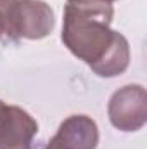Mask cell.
Here are the masks:
<instances>
[{
    "label": "cell",
    "mask_w": 147,
    "mask_h": 149,
    "mask_svg": "<svg viewBox=\"0 0 147 149\" xmlns=\"http://www.w3.org/2000/svg\"><path fill=\"white\" fill-rule=\"evenodd\" d=\"M37 134L38 123L30 113L0 99V149H31Z\"/></svg>",
    "instance_id": "cell-3"
},
{
    "label": "cell",
    "mask_w": 147,
    "mask_h": 149,
    "mask_svg": "<svg viewBox=\"0 0 147 149\" xmlns=\"http://www.w3.org/2000/svg\"><path fill=\"white\" fill-rule=\"evenodd\" d=\"M99 128L87 114H71L49 141L47 149H97Z\"/></svg>",
    "instance_id": "cell-4"
},
{
    "label": "cell",
    "mask_w": 147,
    "mask_h": 149,
    "mask_svg": "<svg viewBox=\"0 0 147 149\" xmlns=\"http://www.w3.org/2000/svg\"><path fill=\"white\" fill-rule=\"evenodd\" d=\"M21 38L42 40L52 33L55 17L52 7L43 0H21Z\"/></svg>",
    "instance_id": "cell-5"
},
{
    "label": "cell",
    "mask_w": 147,
    "mask_h": 149,
    "mask_svg": "<svg viewBox=\"0 0 147 149\" xmlns=\"http://www.w3.org/2000/svg\"><path fill=\"white\" fill-rule=\"evenodd\" d=\"M21 0H0V42L21 40Z\"/></svg>",
    "instance_id": "cell-6"
},
{
    "label": "cell",
    "mask_w": 147,
    "mask_h": 149,
    "mask_svg": "<svg viewBox=\"0 0 147 149\" xmlns=\"http://www.w3.org/2000/svg\"><path fill=\"white\" fill-rule=\"evenodd\" d=\"M109 121L121 132H137L147 121V95L142 85H125L107 104Z\"/></svg>",
    "instance_id": "cell-2"
},
{
    "label": "cell",
    "mask_w": 147,
    "mask_h": 149,
    "mask_svg": "<svg viewBox=\"0 0 147 149\" xmlns=\"http://www.w3.org/2000/svg\"><path fill=\"white\" fill-rule=\"evenodd\" d=\"M114 9L106 0H66L61 40L68 50L102 78L125 73L130 43L111 30Z\"/></svg>",
    "instance_id": "cell-1"
},
{
    "label": "cell",
    "mask_w": 147,
    "mask_h": 149,
    "mask_svg": "<svg viewBox=\"0 0 147 149\" xmlns=\"http://www.w3.org/2000/svg\"><path fill=\"white\" fill-rule=\"evenodd\" d=\"M106 2H114V0H106Z\"/></svg>",
    "instance_id": "cell-7"
}]
</instances>
